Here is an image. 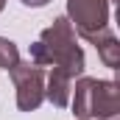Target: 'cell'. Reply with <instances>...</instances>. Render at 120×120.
Masks as SVG:
<instances>
[{
    "label": "cell",
    "instance_id": "cell-10",
    "mask_svg": "<svg viewBox=\"0 0 120 120\" xmlns=\"http://www.w3.org/2000/svg\"><path fill=\"white\" fill-rule=\"evenodd\" d=\"M109 120H117V117H109Z\"/></svg>",
    "mask_w": 120,
    "mask_h": 120
},
{
    "label": "cell",
    "instance_id": "cell-8",
    "mask_svg": "<svg viewBox=\"0 0 120 120\" xmlns=\"http://www.w3.org/2000/svg\"><path fill=\"white\" fill-rule=\"evenodd\" d=\"M25 6H31V8H42V6H48L50 0H22Z\"/></svg>",
    "mask_w": 120,
    "mask_h": 120
},
{
    "label": "cell",
    "instance_id": "cell-6",
    "mask_svg": "<svg viewBox=\"0 0 120 120\" xmlns=\"http://www.w3.org/2000/svg\"><path fill=\"white\" fill-rule=\"evenodd\" d=\"M92 45L98 48V53H101V59H103L106 67L117 70V64H120V45H117V39H115V34H109V28L101 31V34L92 39Z\"/></svg>",
    "mask_w": 120,
    "mask_h": 120
},
{
    "label": "cell",
    "instance_id": "cell-7",
    "mask_svg": "<svg viewBox=\"0 0 120 120\" xmlns=\"http://www.w3.org/2000/svg\"><path fill=\"white\" fill-rule=\"evenodd\" d=\"M17 61H20L17 45H14L11 39H3V36H0V67H3V70H11Z\"/></svg>",
    "mask_w": 120,
    "mask_h": 120
},
{
    "label": "cell",
    "instance_id": "cell-4",
    "mask_svg": "<svg viewBox=\"0 0 120 120\" xmlns=\"http://www.w3.org/2000/svg\"><path fill=\"white\" fill-rule=\"evenodd\" d=\"M8 73H11V81L17 90V106L22 112L39 109V103L45 101V70L34 61H28V64L17 61Z\"/></svg>",
    "mask_w": 120,
    "mask_h": 120
},
{
    "label": "cell",
    "instance_id": "cell-2",
    "mask_svg": "<svg viewBox=\"0 0 120 120\" xmlns=\"http://www.w3.org/2000/svg\"><path fill=\"white\" fill-rule=\"evenodd\" d=\"M73 109L78 120H109L120 112V92L115 81H98V78H81L75 84Z\"/></svg>",
    "mask_w": 120,
    "mask_h": 120
},
{
    "label": "cell",
    "instance_id": "cell-9",
    "mask_svg": "<svg viewBox=\"0 0 120 120\" xmlns=\"http://www.w3.org/2000/svg\"><path fill=\"white\" fill-rule=\"evenodd\" d=\"M3 6H6V0H0V11H3Z\"/></svg>",
    "mask_w": 120,
    "mask_h": 120
},
{
    "label": "cell",
    "instance_id": "cell-5",
    "mask_svg": "<svg viewBox=\"0 0 120 120\" xmlns=\"http://www.w3.org/2000/svg\"><path fill=\"white\" fill-rule=\"evenodd\" d=\"M70 92H73V78L61 70H50L48 75V87H45V98H50L53 106H67L70 103Z\"/></svg>",
    "mask_w": 120,
    "mask_h": 120
},
{
    "label": "cell",
    "instance_id": "cell-1",
    "mask_svg": "<svg viewBox=\"0 0 120 120\" xmlns=\"http://www.w3.org/2000/svg\"><path fill=\"white\" fill-rule=\"evenodd\" d=\"M31 61L39 67H53L67 73L70 78L84 73V53L75 45V31L67 17L53 20V25L42 31L39 42L31 45Z\"/></svg>",
    "mask_w": 120,
    "mask_h": 120
},
{
    "label": "cell",
    "instance_id": "cell-3",
    "mask_svg": "<svg viewBox=\"0 0 120 120\" xmlns=\"http://www.w3.org/2000/svg\"><path fill=\"white\" fill-rule=\"evenodd\" d=\"M70 25L84 39H95L109 25V0H67Z\"/></svg>",
    "mask_w": 120,
    "mask_h": 120
}]
</instances>
